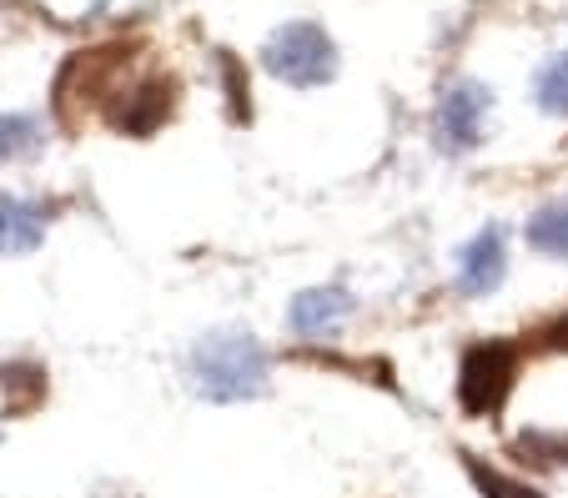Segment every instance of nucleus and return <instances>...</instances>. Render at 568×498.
I'll return each instance as SVG.
<instances>
[{
	"mask_svg": "<svg viewBox=\"0 0 568 498\" xmlns=\"http://www.w3.org/2000/svg\"><path fill=\"white\" fill-rule=\"evenodd\" d=\"M508 272V242H504V227L488 222L468 247L458 252V293L463 297H488L498 293V282Z\"/></svg>",
	"mask_w": 568,
	"mask_h": 498,
	"instance_id": "obj_6",
	"label": "nucleus"
},
{
	"mask_svg": "<svg viewBox=\"0 0 568 498\" xmlns=\"http://www.w3.org/2000/svg\"><path fill=\"white\" fill-rule=\"evenodd\" d=\"M45 242V206L26 196H0V257H26Z\"/></svg>",
	"mask_w": 568,
	"mask_h": 498,
	"instance_id": "obj_8",
	"label": "nucleus"
},
{
	"mask_svg": "<svg viewBox=\"0 0 568 498\" xmlns=\"http://www.w3.org/2000/svg\"><path fill=\"white\" fill-rule=\"evenodd\" d=\"M538 347H548V353H568V313L554 317V323L538 333Z\"/></svg>",
	"mask_w": 568,
	"mask_h": 498,
	"instance_id": "obj_14",
	"label": "nucleus"
},
{
	"mask_svg": "<svg viewBox=\"0 0 568 498\" xmlns=\"http://www.w3.org/2000/svg\"><path fill=\"white\" fill-rule=\"evenodd\" d=\"M262 65H267L282 87L312 91V87H327V81L337 77V45L322 26L287 21L267 35V45H262Z\"/></svg>",
	"mask_w": 568,
	"mask_h": 498,
	"instance_id": "obj_3",
	"label": "nucleus"
},
{
	"mask_svg": "<svg viewBox=\"0 0 568 498\" xmlns=\"http://www.w3.org/2000/svg\"><path fill=\"white\" fill-rule=\"evenodd\" d=\"M494 106V91L483 81H458L453 91H443L438 106V141L448 152H473L483 141V116Z\"/></svg>",
	"mask_w": 568,
	"mask_h": 498,
	"instance_id": "obj_5",
	"label": "nucleus"
},
{
	"mask_svg": "<svg viewBox=\"0 0 568 498\" xmlns=\"http://www.w3.org/2000/svg\"><path fill=\"white\" fill-rule=\"evenodd\" d=\"M524 242L534 252H544V257L568 262V202L538 206L534 217H528V227H524Z\"/></svg>",
	"mask_w": 568,
	"mask_h": 498,
	"instance_id": "obj_9",
	"label": "nucleus"
},
{
	"mask_svg": "<svg viewBox=\"0 0 568 498\" xmlns=\"http://www.w3.org/2000/svg\"><path fill=\"white\" fill-rule=\"evenodd\" d=\"M186 378L206 403H247L267 393L272 358L252 333H206L186 358Z\"/></svg>",
	"mask_w": 568,
	"mask_h": 498,
	"instance_id": "obj_1",
	"label": "nucleus"
},
{
	"mask_svg": "<svg viewBox=\"0 0 568 498\" xmlns=\"http://www.w3.org/2000/svg\"><path fill=\"white\" fill-rule=\"evenodd\" d=\"M347 313H353L347 287H307V293L292 297L287 323L297 337H333L347 323Z\"/></svg>",
	"mask_w": 568,
	"mask_h": 498,
	"instance_id": "obj_7",
	"label": "nucleus"
},
{
	"mask_svg": "<svg viewBox=\"0 0 568 498\" xmlns=\"http://www.w3.org/2000/svg\"><path fill=\"white\" fill-rule=\"evenodd\" d=\"M172 106H176L172 81L166 77H141L106 106V121H111V131H121V136H151L161 121L172 116Z\"/></svg>",
	"mask_w": 568,
	"mask_h": 498,
	"instance_id": "obj_4",
	"label": "nucleus"
},
{
	"mask_svg": "<svg viewBox=\"0 0 568 498\" xmlns=\"http://www.w3.org/2000/svg\"><path fill=\"white\" fill-rule=\"evenodd\" d=\"M518 448L544 468H568V434H524Z\"/></svg>",
	"mask_w": 568,
	"mask_h": 498,
	"instance_id": "obj_13",
	"label": "nucleus"
},
{
	"mask_svg": "<svg viewBox=\"0 0 568 498\" xmlns=\"http://www.w3.org/2000/svg\"><path fill=\"white\" fill-rule=\"evenodd\" d=\"M45 146V126L26 111H0V166L26 162Z\"/></svg>",
	"mask_w": 568,
	"mask_h": 498,
	"instance_id": "obj_10",
	"label": "nucleus"
},
{
	"mask_svg": "<svg viewBox=\"0 0 568 498\" xmlns=\"http://www.w3.org/2000/svg\"><path fill=\"white\" fill-rule=\"evenodd\" d=\"M463 468H468L473 488H478L483 498H544L534 484H524V478H508V474H498V468H488V464H483V458H473V454H463Z\"/></svg>",
	"mask_w": 568,
	"mask_h": 498,
	"instance_id": "obj_12",
	"label": "nucleus"
},
{
	"mask_svg": "<svg viewBox=\"0 0 568 498\" xmlns=\"http://www.w3.org/2000/svg\"><path fill=\"white\" fill-rule=\"evenodd\" d=\"M518 363H524V347L504 343V337H488V343L463 347L458 358V408L468 418H498L518 383Z\"/></svg>",
	"mask_w": 568,
	"mask_h": 498,
	"instance_id": "obj_2",
	"label": "nucleus"
},
{
	"mask_svg": "<svg viewBox=\"0 0 568 498\" xmlns=\"http://www.w3.org/2000/svg\"><path fill=\"white\" fill-rule=\"evenodd\" d=\"M534 96L548 116H568V51L548 55L534 77Z\"/></svg>",
	"mask_w": 568,
	"mask_h": 498,
	"instance_id": "obj_11",
	"label": "nucleus"
}]
</instances>
